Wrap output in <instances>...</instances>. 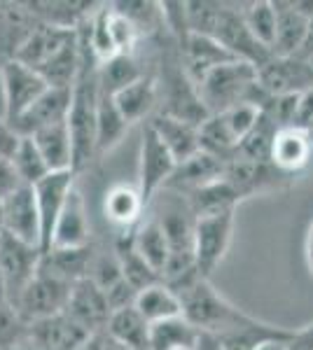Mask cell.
<instances>
[{
  "label": "cell",
  "mask_w": 313,
  "mask_h": 350,
  "mask_svg": "<svg viewBox=\"0 0 313 350\" xmlns=\"http://www.w3.org/2000/svg\"><path fill=\"white\" fill-rule=\"evenodd\" d=\"M258 82L271 98L299 96L313 87V64L297 56H271L258 68Z\"/></svg>",
  "instance_id": "11"
},
{
  "label": "cell",
  "mask_w": 313,
  "mask_h": 350,
  "mask_svg": "<svg viewBox=\"0 0 313 350\" xmlns=\"http://www.w3.org/2000/svg\"><path fill=\"white\" fill-rule=\"evenodd\" d=\"M281 131V124L266 110H260V117L255 122L253 131L246 135L241 145H238L234 159H248V161H269L271 145H274L276 133Z\"/></svg>",
  "instance_id": "33"
},
{
  "label": "cell",
  "mask_w": 313,
  "mask_h": 350,
  "mask_svg": "<svg viewBox=\"0 0 313 350\" xmlns=\"http://www.w3.org/2000/svg\"><path fill=\"white\" fill-rule=\"evenodd\" d=\"M243 21H246L248 31L255 36V40L264 44L271 54H274L276 42V10L274 3L269 0H260V3H248L241 10Z\"/></svg>",
  "instance_id": "36"
},
{
  "label": "cell",
  "mask_w": 313,
  "mask_h": 350,
  "mask_svg": "<svg viewBox=\"0 0 313 350\" xmlns=\"http://www.w3.org/2000/svg\"><path fill=\"white\" fill-rule=\"evenodd\" d=\"M87 336L89 332L73 323L66 313L28 325V343H33L40 350H79Z\"/></svg>",
  "instance_id": "19"
},
{
  "label": "cell",
  "mask_w": 313,
  "mask_h": 350,
  "mask_svg": "<svg viewBox=\"0 0 313 350\" xmlns=\"http://www.w3.org/2000/svg\"><path fill=\"white\" fill-rule=\"evenodd\" d=\"M108 31H110L112 44H115L117 56L134 54L136 42L140 40V33L124 14H119L115 5H108Z\"/></svg>",
  "instance_id": "38"
},
{
  "label": "cell",
  "mask_w": 313,
  "mask_h": 350,
  "mask_svg": "<svg viewBox=\"0 0 313 350\" xmlns=\"http://www.w3.org/2000/svg\"><path fill=\"white\" fill-rule=\"evenodd\" d=\"M192 350H225V348H222V343L215 336L199 332V338H197V343H195V348H192Z\"/></svg>",
  "instance_id": "45"
},
{
  "label": "cell",
  "mask_w": 313,
  "mask_h": 350,
  "mask_svg": "<svg viewBox=\"0 0 313 350\" xmlns=\"http://www.w3.org/2000/svg\"><path fill=\"white\" fill-rule=\"evenodd\" d=\"M5 236V222H3V201H0V239Z\"/></svg>",
  "instance_id": "49"
},
{
  "label": "cell",
  "mask_w": 313,
  "mask_h": 350,
  "mask_svg": "<svg viewBox=\"0 0 313 350\" xmlns=\"http://www.w3.org/2000/svg\"><path fill=\"white\" fill-rule=\"evenodd\" d=\"M92 245V224H89L87 206L77 187H73L54 229L52 247H84Z\"/></svg>",
  "instance_id": "24"
},
{
  "label": "cell",
  "mask_w": 313,
  "mask_h": 350,
  "mask_svg": "<svg viewBox=\"0 0 313 350\" xmlns=\"http://www.w3.org/2000/svg\"><path fill=\"white\" fill-rule=\"evenodd\" d=\"M68 283L52 278V275L38 271L36 278L26 285V290L21 292V297L12 304V308L19 313V318L26 325H33L38 320L52 318V315L64 313L68 295H71Z\"/></svg>",
  "instance_id": "8"
},
{
  "label": "cell",
  "mask_w": 313,
  "mask_h": 350,
  "mask_svg": "<svg viewBox=\"0 0 313 350\" xmlns=\"http://www.w3.org/2000/svg\"><path fill=\"white\" fill-rule=\"evenodd\" d=\"M64 313L73 323H77L84 332H103L108 327V320L112 315V308L108 304L105 292L94 283L92 278H84L71 287Z\"/></svg>",
  "instance_id": "12"
},
{
  "label": "cell",
  "mask_w": 313,
  "mask_h": 350,
  "mask_svg": "<svg viewBox=\"0 0 313 350\" xmlns=\"http://www.w3.org/2000/svg\"><path fill=\"white\" fill-rule=\"evenodd\" d=\"M94 245L84 247H52L49 252H42L40 269L42 273L52 275L61 283L75 285L79 280L89 278V271L94 264Z\"/></svg>",
  "instance_id": "21"
},
{
  "label": "cell",
  "mask_w": 313,
  "mask_h": 350,
  "mask_svg": "<svg viewBox=\"0 0 313 350\" xmlns=\"http://www.w3.org/2000/svg\"><path fill=\"white\" fill-rule=\"evenodd\" d=\"M40 257H42V250L36 245H28V243L10 234L0 239V275H3L10 306L21 297L26 285L36 278Z\"/></svg>",
  "instance_id": "7"
},
{
  "label": "cell",
  "mask_w": 313,
  "mask_h": 350,
  "mask_svg": "<svg viewBox=\"0 0 313 350\" xmlns=\"http://www.w3.org/2000/svg\"><path fill=\"white\" fill-rule=\"evenodd\" d=\"M131 245H134V250L150 264L159 278H164V273H166V269H168V262H171V247H168L166 236H164V229L159 227V222L155 217L145 219V222H140L138 227L131 231Z\"/></svg>",
  "instance_id": "28"
},
{
  "label": "cell",
  "mask_w": 313,
  "mask_h": 350,
  "mask_svg": "<svg viewBox=\"0 0 313 350\" xmlns=\"http://www.w3.org/2000/svg\"><path fill=\"white\" fill-rule=\"evenodd\" d=\"M75 175L73 171L49 173L33 187L38 203V215H40V250L49 252L54 241V229L59 222L61 213L66 208V201L75 187Z\"/></svg>",
  "instance_id": "10"
},
{
  "label": "cell",
  "mask_w": 313,
  "mask_h": 350,
  "mask_svg": "<svg viewBox=\"0 0 313 350\" xmlns=\"http://www.w3.org/2000/svg\"><path fill=\"white\" fill-rule=\"evenodd\" d=\"M145 124H150L152 131L159 135V140H162L164 148L171 152L175 163L187 161L190 157H195L197 152H201V135H199L197 124L164 115V112H157V115Z\"/></svg>",
  "instance_id": "20"
},
{
  "label": "cell",
  "mask_w": 313,
  "mask_h": 350,
  "mask_svg": "<svg viewBox=\"0 0 313 350\" xmlns=\"http://www.w3.org/2000/svg\"><path fill=\"white\" fill-rule=\"evenodd\" d=\"M28 138H33V143H36V148L40 150V154H42V159L47 161V166L52 173L73 171L75 152H73V138H71L68 122H59V124H52V126H45L33 135H28Z\"/></svg>",
  "instance_id": "26"
},
{
  "label": "cell",
  "mask_w": 313,
  "mask_h": 350,
  "mask_svg": "<svg viewBox=\"0 0 313 350\" xmlns=\"http://www.w3.org/2000/svg\"><path fill=\"white\" fill-rule=\"evenodd\" d=\"M197 338L199 329L185 315H175V318L150 325V350H192Z\"/></svg>",
  "instance_id": "32"
},
{
  "label": "cell",
  "mask_w": 313,
  "mask_h": 350,
  "mask_svg": "<svg viewBox=\"0 0 313 350\" xmlns=\"http://www.w3.org/2000/svg\"><path fill=\"white\" fill-rule=\"evenodd\" d=\"M21 135L10 126V122L0 112V159H12L16 145H19Z\"/></svg>",
  "instance_id": "42"
},
{
  "label": "cell",
  "mask_w": 313,
  "mask_h": 350,
  "mask_svg": "<svg viewBox=\"0 0 313 350\" xmlns=\"http://www.w3.org/2000/svg\"><path fill=\"white\" fill-rule=\"evenodd\" d=\"M309 135H311V140H313V131H311V133H309Z\"/></svg>",
  "instance_id": "51"
},
{
  "label": "cell",
  "mask_w": 313,
  "mask_h": 350,
  "mask_svg": "<svg viewBox=\"0 0 313 350\" xmlns=\"http://www.w3.org/2000/svg\"><path fill=\"white\" fill-rule=\"evenodd\" d=\"M28 338V325L19 313L5 304L0 306V350H16Z\"/></svg>",
  "instance_id": "39"
},
{
  "label": "cell",
  "mask_w": 313,
  "mask_h": 350,
  "mask_svg": "<svg viewBox=\"0 0 313 350\" xmlns=\"http://www.w3.org/2000/svg\"><path fill=\"white\" fill-rule=\"evenodd\" d=\"M295 129H301V131L311 133L313 131V87L309 92L299 94L297 98V112H295Z\"/></svg>",
  "instance_id": "40"
},
{
  "label": "cell",
  "mask_w": 313,
  "mask_h": 350,
  "mask_svg": "<svg viewBox=\"0 0 313 350\" xmlns=\"http://www.w3.org/2000/svg\"><path fill=\"white\" fill-rule=\"evenodd\" d=\"M16 350H40V348H36V346H33V343H28V338H26V341L21 343V346L16 348Z\"/></svg>",
  "instance_id": "50"
},
{
  "label": "cell",
  "mask_w": 313,
  "mask_h": 350,
  "mask_svg": "<svg viewBox=\"0 0 313 350\" xmlns=\"http://www.w3.org/2000/svg\"><path fill=\"white\" fill-rule=\"evenodd\" d=\"M185 350H190V348H185Z\"/></svg>",
  "instance_id": "53"
},
{
  "label": "cell",
  "mask_w": 313,
  "mask_h": 350,
  "mask_svg": "<svg viewBox=\"0 0 313 350\" xmlns=\"http://www.w3.org/2000/svg\"><path fill=\"white\" fill-rule=\"evenodd\" d=\"M21 185H24V183H21L19 175H16L12 161L0 159V201L8 199V196L12 194V191L19 189Z\"/></svg>",
  "instance_id": "41"
},
{
  "label": "cell",
  "mask_w": 313,
  "mask_h": 350,
  "mask_svg": "<svg viewBox=\"0 0 313 350\" xmlns=\"http://www.w3.org/2000/svg\"><path fill=\"white\" fill-rule=\"evenodd\" d=\"M258 117H260V108H255V105H236V108L206 117L201 126H199L201 150L215 154L225 163L231 161L238 145L253 131Z\"/></svg>",
  "instance_id": "3"
},
{
  "label": "cell",
  "mask_w": 313,
  "mask_h": 350,
  "mask_svg": "<svg viewBox=\"0 0 313 350\" xmlns=\"http://www.w3.org/2000/svg\"><path fill=\"white\" fill-rule=\"evenodd\" d=\"M175 159L164 148L159 135L152 131L150 124H143L140 133V157H138V191L143 196L145 206L157 199V194L166 187L171 175L175 171Z\"/></svg>",
  "instance_id": "6"
},
{
  "label": "cell",
  "mask_w": 313,
  "mask_h": 350,
  "mask_svg": "<svg viewBox=\"0 0 313 350\" xmlns=\"http://www.w3.org/2000/svg\"><path fill=\"white\" fill-rule=\"evenodd\" d=\"M297 59H304V61L313 59V14H311V19H309V31H306L304 47H301V52L297 54Z\"/></svg>",
  "instance_id": "46"
},
{
  "label": "cell",
  "mask_w": 313,
  "mask_h": 350,
  "mask_svg": "<svg viewBox=\"0 0 313 350\" xmlns=\"http://www.w3.org/2000/svg\"><path fill=\"white\" fill-rule=\"evenodd\" d=\"M292 180L295 178L271 166V161L231 159L225 163V183L236 191L238 201L269 194V191L276 189H286Z\"/></svg>",
  "instance_id": "9"
},
{
  "label": "cell",
  "mask_w": 313,
  "mask_h": 350,
  "mask_svg": "<svg viewBox=\"0 0 313 350\" xmlns=\"http://www.w3.org/2000/svg\"><path fill=\"white\" fill-rule=\"evenodd\" d=\"M225 178V161L218 159L210 152H197L195 157H190L187 161H180L175 166L173 175L166 183L168 191H175L180 196H187L197 189H203L208 185L218 183V180Z\"/></svg>",
  "instance_id": "16"
},
{
  "label": "cell",
  "mask_w": 313,
  "mask_h": 350,
  "mask_svg": "<svg viewBox=\"0 0 313 350\" xmlns=\"http://www.w3.org/2000/svg\"><path fill=\"white\" fill-rule=\"evenodd\" d=\"M134 306L150 325L159 323V320L183 315V304H180V297L175 295V290H171L164 280H162V283H155V285L145 287L143 292H138Z\"/></svg>",
  "instance_id": "31"
},
{
  "label": "cell",
  "mask_w": 313,
  "mask_h": 350,
  "mask_svg": "<svg viewBox=\"0 0 313 350\" xmlns=\"http://www.w3.org/2000/svg\"><path fill=\"white\" fill-rule=\"evenodd\" d=\"M234 215L236 211L197 217L195 264L203 278H210V273L220 267V262L229 250L231 236H234Z\"/></svg>",
  "instance_id": "5"
},
{
  "label": "cell",
  "mask_w": 313,
  "mask_h": 350,
  "mask_svg": "<svg viewBox=\"0 0 313 350\" xmlns=\"http://www.w3.org/2000/svg\"><path fill=\"white\" fill-rule=\"evenodd\" d=\"M12 166L16 175H19V180L28 187H36L42 178H47L49 173V166L47 161L42 159V154H40V150L36 148V143H33V138H28V135H21L19 145H16L14 154H12Z\"/></svg>",
  "instance_id": "35"
},
{
  "label": "cell",
  "mask_w": 313,
  "mask_h": 350,
  "mask_svg": "<svg viewBox=\"0 0 313 350\" xmlns=\"http://www.w3.org/2000/svg\"><path fill=\"white\" fill-rule=\"evenodd\" d=\"M71 98H73V89L49 87L47 92L40 96L36 103H33L14 124H10V126H12L19 135H33L45 126H52V124H59V122H68Z\"/></svg>",
  "instance_id": "18"
},
{
  "label": "cell",
  "mask_w": 313,
  "mask_h": 350,
  "mask_svg": "<svg viewBox=\"0 0 313 350\" xmlns=\"http://www.w3.org/2000/svg\"><path fill=\"white\" fill-rule=\"evenodd\" d=\"M103 213L115 227L131 231L140 224V217L147 213V206L140 196L138 187L129 185H115L103 196Z\"/></svg>",
  "instance_id": "27"
},
{
  "label": "cell",
  "mask_w": 313,
  "mask_h": 350,
  "mask_svg": "<svg viewBox=\"0 0 313 350\" xmlns=\"http://www.w3.org/2000/svg\"><path fill=\"white\" fill-rule=\"evenodd\" d=\"M38 16L28 5L5 3L0 5V68L16 61L28 36L38 26Z\"/></svg>",
  "instance_id": "17"
},
{
  "label": "cell",
  "mask_w": 313,
  "mask_h": 350,
  "mask_svg": "<svg viewBox=\"0 0 313 350\" xmlns=\"http://www.w3.org/2000/svg\"><path fill=\"white\" fill-rule=\"evenodd\" d=\"M180 59H183L185 72L192 82L199 84L208 72H213L215 68L229 64V61H238L234 54L227 52L225 47L213 40L208 36H199V33H190L183 42L178 44Z\"/></svg>",
  "instance_id": "15"
},
{
  "label": "cell",
  "mask_w": 313,
  "mask_h": 350,
  "mask_svg": "<svg viewBox=\"0 0 313 350\" xmlns=\"http://www.w3.org/2000/svg\"><path fill=\"white\" fill-rule=\"evenodd\" d=\"M105 332L119 346L129 350H150V323L136 310V306L115 310L108 320Z\"/></svg>",
  "instance_id": "29"
},
{
  "label": "cell",
  "mask_w": 313,
  "mask_h": 350,
  "mask_svg": "<svg viewBox=\"0 0 313 350\" xmlns=\"http://www.w3.org/2000/svg\"><path fill=\"white\" fill-rule=\"evenodd\" d=\"M79 350H129V348L119 346L115 338L103 329V332H94V334H89L87 341L79 346Z\"/></svg>",
  "instance_id": "43"
},
{
  "label": "cell",
  "mask_w": 313,
  "mask_h": 350,
  "mask_svg": "<svg viewBox=\"0 0 313 350\" xmlns=\"http://www.w3.org/2000/svg\"><path fill=\"white\" fill-rule=\"evenodd\" d=\"M75 36H77V28L73 31V28H61V26L47 24V21H38V26L33 28V33L28 36V40L24 47H21L16 61H21L24 66L38 70V68H42L52 56L59 54L68 42L75 40Z\"/></svg>",
  "instance_id": "22"
},
{
  "label": "cell",
  "mask_w": 313,
  "mask_h": 350,
  "mask_svg": "<svg viewBox=\"0 0 313 350\" xmlns=\"http://www.w3.org/2000/svg\"><path fill=\"white\" fill-rule=\"evenodd\" d=\"M140 77H145V72H143V68L138 66V61L134 59V54L115 56V59H110L99 66L101 89L112 96L117 92H122V89H127L129 84L138 82Z\"/></svg>",
  "instance_id": "34"
},
{
  "label": "cell",
  "mask_w": 313,
  "mask_h": 350,
  "mask_svg": "<svg viewBox=\"0 0 313 350\" xmlns=\"http://www.w3.org/2000/svg\"><path fill=\"white\" fill-rule=\"evenodd\" d=\"M127 131H129V124L119 115L112 94H105L101 89L99 117H96V159L103 157L105 152H110L112 148H117Z\"/></svg>",
  "instance_id": "30"
},
{
  "label": "cell",
  "mask_w": 313,
  "mask_h": 350,
  "mask_svg": "<svg viewBox=\"0 0 313 350\" xmlns=\"http://www.w3.org/2000/svg\"><path fill=\"white\" fill-rule=\"evenodd\" d=\"M47 82L21 61H10L0 68V103L3 117L14 124L33 103L47 92Z\"/></svg>",
  "instance_id": "4"
},
{
  "label": "cell",
  "mask_w": 313,
  "mask_h": 350,
  "mask_svg": "<svg viewBox=\"0 0 313 350\" xmlns=\"http://www.w3.org/2000/svg\"><path fill=\"white\" fill-rule=\"evenodd\" d=\"M115 10L138 28L140 36L155 33L164 28L162 3H145V0H129V3H115Z\"/></svg>",
  "instance_id": "37"
},
{
  "label": "cell",
  "mask_w": 313,
  "mask_h": 350,
  "mask_svg": "<svg viewBox=\"0 0 313 350\" xmlns=\"http://www.w3.org/2000/svg\"><path fill=\"white\" fill-rule=\"evenodd\" d=\"M8 304V292H5V283H3V275H0V306Z\"/></svg>",
  "instance_id": "48"
},
{
  "label": "cell",
  "mask_w": 313,
  "mask_h": 350,
  "mask_svg": "<svg viewBox=\"0 0 313 350\" xmlns=\"http://www.w3.org/2000/svg\"><path fill=\"white\" fill-rule=\"evenodd\" d=\"M3 222L5 234L40 247V215L33 187L21 185L3 201Z\"/></svg>",
  "instance_id": "14"
},
{
  "label": "cell",
  "mask_w": 313,
  "mask_h": 350,
  "mask_svg": "<svg viewBox=\"0 0 313 350\" xmlns=\"http://www.w3.org/2000/svg\"><path fill=\"white\" fill-rule=\"evenodd\" d=\"M171 290H175V295L180 297L183 315L203 334L215 338L229 336L255 320L253 315L243 313L229 299L222 297L201 273H195L185 283L171 287Z\"/></svg>",
  "instance_id": "1"
},
{
  "label": "cell",
  "mask_w": 313,
  "mask_h": 350,
  "mask_svg": "<svg viewBox=\"0 0 313 350\" xmlns=\"http://www.w3.org/2000/svg\"><path fill=\"white\" fill-rule=\"evenodd\" d=\"M313 154V140L311 135L301 129L288 126L281 129L274 138V145H271V166L278 168L281 173L295 178L297 173L304 171L311 161Z\"/></svg>",
  "instance_id": "23"
},
{
  "label": "cell",
  "mask_w": 313,
  "mask_h": 350,
  "mask_svg": "<svg viewBox=\"0 0 313 350\" xmlns=\"http://www.w3.org/2000/svg\"><path fill=\"white\" fill-rule=\"evenodd\" d=\"M304 255H306V267H309L311 275H313V222L309 224V231H306V243H304Z\"/></svg>",
  "instance_id": "47"
},
{
  "label": "cell",
  "mask_w": 313,
  "mask_h": 350,
  "mask_svg": "<svg viewBox=\"0 0 313 350\" xmlns=\"http://www.w3.org/2000/svg\"><path fill=\"white\" fill-rule=\"evenodd\" d=\"M286 350H313V323L292 329V336L286 341Z\"/></svg>",
  "instance_id": "44"
},
{
  "label": "cell",
  "mask_w": 313,
  "mask_h": 350,
  "mask_svg": "<svg viewBox=\"0 0 313 350\" xmlns=\"http://www.w3.org/2000/svg\"><path fill=\"white\" fill-rule=\"evenodd\" d=\"M197 92L208 117L236 105H255L262 110L271 100L258 82V68L246 61H229L215 68L197 84Z\"/></svg>",
  "instance_id": "2"
},
{
  "label": "cell",
  "mask_w": 313,
  "mask_h": 350,
  "mask_svg": "<svg viewBox=\"0 0 313 350\" xmlns=\"http://www.w3.org/2000/svg\"><path fill=\"white\" fill-rule=\"evenodd\" d=\"M311 64H313V59H311Z\"/></svg>",
  "instance_id": "52"
},
{
  "label": "cell",
  "mask_w": 313,
  "mask_h": 350,
  "mask_svg": "<svg viewBox=\"0 0 313 350\" xmlns=\"http://www.w3.org/2000/svg\"><path fill=\"white\" fill-rule=\"evenodd\" d=\"M112 98H115L119 115L124 117V122H127L129 126L138 122L145 124L157 115V105H159L157 80L152 75H145V77H140L138 82L129 84L127 89L117 92Z\"/></svg>",
  "instance_id": "25"
},
{
  "label": "cell",
  "mask_w": 313,
  "mask_h": 350,
  "mask_svg": "<svg viewBox=\"0 0 313 350\" xmlns=\"http://www.w3.org/2000/svg\"><path fill=\"white\" fill-rule=\"evenodd\" d=\"M276 42L274 56H297L304 47L313 0H276Z\"/></svg>",
  "instance_id": "13"
}]
</instances>
